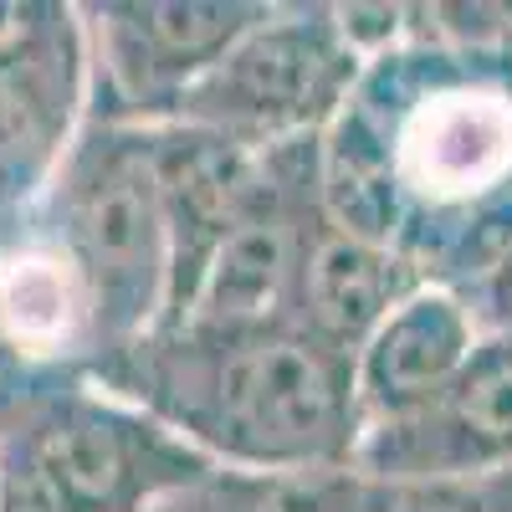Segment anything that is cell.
<instances>
[{
    "label": "cell",
    "mask_w": 512,
    "mask_h": 512,
    "mask_svg": "<svg viewBox=\"0 0 512 512\" xmlns=\"http://www.w3.org/2000/svg\"><path fill=\"white\" fill-rule=\"evenodd\" d=\"M318 190L333 226L466 292L512 246V52L436 36L415 0L410 41L318 139Z\"/></svg>",
    "instance_id": "1"
},
{
    "label": "cell",
    "mask_w": 512,
    "mask_h": 512,
    "mask_svg": "<svg viewBox=\"0 0 512 512\" xmlns=\"http://www.w3.org/2000/svg\"><path fill=\"white\" fill-rule=\"evenodd\" d=\"M93 379L190 441L210 466L308 472L354 466V359L292 323H169L113 354Z\"/></svg>",
    "instance_id": "2"
},
{
    "label": "cell",
    "mask_w": 512,
    "mask_h": 512,
    "mask_svg": "<svg viewBox=\"0 0 512 512\" xmlns=\"http://www.w3.org/2000/svg\"><path fill=\"white\" fill-rule=\"evenodd\" d=\"M205 472L190 441L93 374L0 390V512H154Z\"/></svg>",
    "instance_id": "3"
},
{
    "label": "cell",
    "mask_w": 512,
    "mask_h": 512,
    "mask_svg": "<svg viewBox=\"0 0 512 512\" xmlns=\"http://www.w3.org/2000/svg\"><path fill=\"white\" fill-rule=\"evenodd\" d=\"M36 216L88 282L103 323V364L149 338L169 308V226L154 180L149 123L88 118L62 154ZM98 364V369H103Z\"/></svg>",
    "instance_id": "4"
},
{
    "label": "cell",
    "mask_w": 512,
    "mask_h": 512,
    "mask_svg": "<svg viewBox=\"0 0 512 512\" xmlns=\"http://www.w3.org/2000/svg\"><path fill=\"white\" fill-rule=\"evenodd\" d=\"M364 77L333 0H267L256 26L210 67L169 123H195L251 149L323 139Z\"/></svg>",
    "instance_id": "5"
},
{
    "label": "cell",
    "mask_w": 512,
    "mask_h": 512,
    "mask_svg": "<svg viewBox=\"0 0 512 512\" xmlns=\"http://www.w3.org/2000/svg\"><path fill=\"white\" fill-rule=\"evenodd\" d=\"M267 0H82L88 118L169 123Z\"/></svg>",
    "instance_id": "6"
},
{
    "label": "cell",
    "mask_w": 512,
    "mask_h": 512,
    "mask_svg": "<svg viewBox=\"0 0 512 512\" xmlns=\"http://www.w3.org/2000/svg\"><path fill=\"white\" fill-rule=\"evenodd\" d=\"M512 461V333H487L451 390L425 410L379 425L354 466L400 497L451 487Z\"/></svg>",
    "instance_id": "7"
},
{
    "label": "cell",
    "mask_w": 512,
    "mask_h": 512,
    "mask_svg": "<svg viewBox=\"0 0 512 512\" xmlns=\"http://www.w3.org/2000/svg\"><path fill=\"white\" fill-rule=\"evenodd\" d=\"M103 354L98 303L47 221H0V390L98 374Z\"/></svg>",
    "instance_id": "8"
},
{
    "label": "cell",
    "mask_w": 512,
    "mask_h": 512,
    "mask_svg": "<svg viewBox=\"0 0 512 512\" xmlns=\"http://www.w3.org/2000/svg\"><path fill=\"white\" fill-rule=\"evenodd\" d=\"M154 139V180L169 226V308L175 323L195 297L205 267L231 241V231L267 200L277 180V149H251L195 123H149ZM159 323V328H164Z\"/></svg>",
    "instance_id": "9"
},
{
    "label": "cell",
    "mask_w": 512,
    "mask_h": 512,
    "mask_svg": "<svg viewBox=\"0 0 512 512\" xmlns=\"http://www.w3.org/2000/svg\"><path fill=\"white\" fill-rule=\"evenodd\" d=\"M482 338L487 333L472 303L456 287H415L354 354V405L364 436L441 400L451 379L482 349Z\"/></svg>",
    "instance_id": "10"
},
{
    "label": "cell",
    "mask_w": 512,
    "mask_h": 512,
    "mask_svg": "<svg viewBox=\"0 0 512 512\" xmlns=\"http://www.w3.org/2000/svg\"><path fill=\"white\" fill-rule=\"evenodd\" d=\"M415 287H425V277L395 246H379L369 236L333 226L328 210H323V221L308 241V256H303V272H297L287 323L354 359L364 349V338L390 318Z\"/></svg>",
    "instance_id": "11"
},
{
    "label": "cell",
    "mask_w": 512,
    "mask_h": 512,
    "mask_svg": "<svg viewBox=\"0 0 512 512\" xmlns=\"http://www.w3.org/2000/svg\"><path fill=\"white\" fill-rule=\"evenodd\" d=\"M405 497L364 477L359 466L308 472H236L210 466L200 482L164 497L154 512H400Z\"/></svg>",
    "instance_id": "12"
},
{
    "label": "cell",
    "mask_w": 512,
    "mask_h": 512,
    "mask_svg": "<svg viewBox=\"0 0 512 512\" xmlns=\"http://www.w3.org/2000/svg\"><path fill=\"white\" fill-rule=\"evenodd\" d=\"M405 512H512V461L497 472L466 477L451 487H431L405 497Z\"/></svg>",
    "instance_id": "13"
},
{
    "label": "cell",
    "mask_w": 512,
    "mask_h": 512,
    "mask_svg": "<svg viewBox=\"0 0 512 512\" xmlns=\"http://www.w3.org/2000/svg\"><path fill=\"white\" fill-rule=\"evenodd\" d=\"M507 52H512V16H507Z\"/></svg>",
    "instance_id": "14"
},
{
    "label": "cell",
    "mask_w": 512,
    "mask_h": 512,
    "mask_svg": "<svg viewBox=\"0 0 512 512\" xmlns=\"http://www.w3.org/2000/svg\"><path fill=\"white\" fill-rule=\"evenodd\" d=\"M400 512H405V507H400Z\"/></svg>",
    "instance_id": "15"
}]
</instances>
